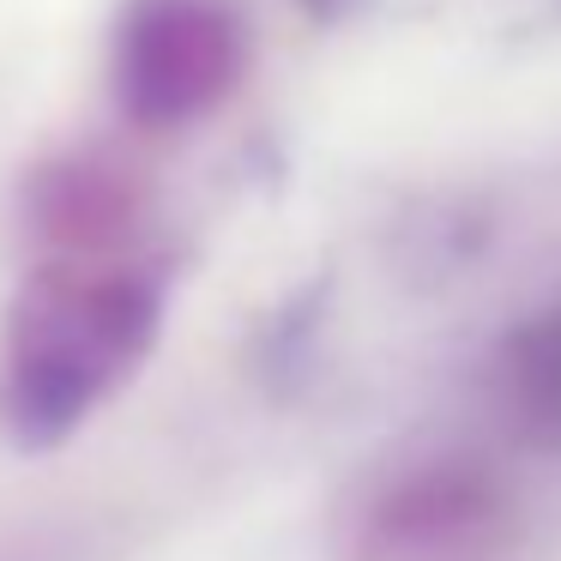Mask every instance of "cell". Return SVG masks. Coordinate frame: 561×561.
Listing matches in <instances>:
<instances>
[{"mask_svg": "<svg viewBox=\"0 0 561 561\" xmlns=\"http://www.w3.org/2000/svg\"><path fill=\"white\" fill-rule=\"evenodd\" d=\"M501 392L513 404V423L537 447L561 453V302L531 314L501 351Z\"/></svg>", "mask_w": 561, "mask_h": 561, "instance_id": "obj_4", "label": "cell"}, {"mask_svg": "<svg viewBox=\"0 0 561 561\" xmlns=\"http://www.w3.org/2000/svg\"><path fill=\"white\" fill-rule=\"evenodd\" d=\"M308 7H314V13H332V7H344V0H308Z\"/></svg>", "mask_w": 561, "mask_h": 561, "instance_id": "obj_5", "label": "cell"}, {"mask_svg": "<svg viewBox=\"0 0 561 561\" xmlns=\"http://www.w3.org/2000/svg\"><path fill=\"white\" fill-rule=\"evenodd\" d=\"M248 73V31L224 0H127L115 25V103L134 127L182 134Z\"/></svg>", "mask_w": 561, "mask_h": 561, "instance_id": "obj_2", "label": "cell"}, {"mask_svg": "<svg viewBox=\"0 0 561 561\" xmlns=\"http://www.w3.org/2000/svg\"><path fill=\"white\" fill-rule=\"evenodd\" d=\"M163 332L151 266H43L0 320V440L49 453L139 375Z\"/></svg>", "mask_w": 561, "mask_h": 561, "instance_id": "obj_1", "label": "cell"}, {"mask_svg": "<svg viewBox=\"0 0 561 561\" xmlns=\"http://www.w3.org/2000/svg\"><path fill=\"white\" fill-rule=\"evenodd\" d=\"M501 489L471 465H428L368 513V561H483L501 537Z\"/></svg>", "mask_w": 561, "mask_h": 561, "instance_id": "obj_3", "label": "cell"}]
</instances>
